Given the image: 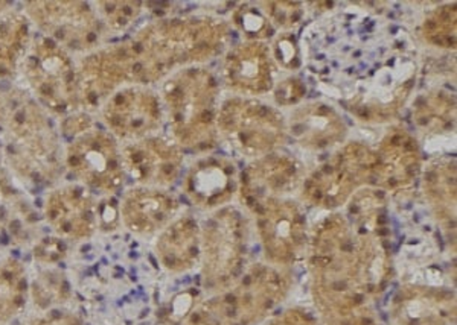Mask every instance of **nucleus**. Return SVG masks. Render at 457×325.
<instances>
[{"instance_id":"19","label":"nucleus","mask_w":457,"mask_h":325,"mask_svg":"<svg viewBox=\"0 0 457 325\" xmlns=\"http://www.w3.org/2000/svg\"><path fill=\"white\" fill-rule=\"evenodd\" d=\"M287 139L308 154H325L348 142L349 128L340 110L327 101L302 102L286 114Z\"/></svg>"},{"instance_id":"26","label":"nucleus","mask_w":457,"mask_h":325,"mask_svg":"<svg viewBox=\"0 0 457 325\" xmlns=\"http://www.w3.org/2000/svg\"><path fill=\"white\" fill-rule=\"evenodd\" d=\"M411 119L426 139L453 135L456 129V98L448 90L430 88L413 101Z\"/></svg>"},{"instance_id":"3","label":"nucleus","mask_w":457,"mask_h":325,"mask_svg":"<svg viewBox=\"0 0 457 325\" xmlns=\"http://www.w3.org/2000/svg\"><path fill=\"white\" fill-rule=\"evenodd\" d=\"M170 135L182 150L208 154L219 145L217 116L221 102V84L206 66L177 70L159 88Z\"/></svg>"},{"instance_id":"25","label":"nucleus","mask_w":457,"mask_h":325,"mask_svg":"<svg viewBox=\"0 0 457 325\" xmlns=\"http://www.w3.org/2000/svg\"><path fill=\"white\" fill-rule=\"evenodd\" d=\"M153 249L168 274H187L197 269L202 258L200 221L193 215L180 213L157 234Z\"/></svg>"},{"instance_id":"32","label":"nucleus","mask_w":457,"mask_h":325,"mask_svg":"<svg viewBox=\"0 0 457 325\" xmlns=\"http://www.w3.org/2000/svg\"><path fill=\"white\" fill-rule=\"evenodd\" d=\"M94 8L98 14L99 20L107 32L127 31L135 23L145 8L144 2H94Z\"/></svg>"},{"instance_id":"31","label":"nucleus","mask_w":457,"mask_h":325,"mask_svg":"<svg viewBox=\"0 0 457 325\" xmlns=\"http://www.w3.org/2000/svg\"><path fill=\"white\" fill-rule=\"evenodd\" d=\"M29 294L37 307L43 310L54 309L71 300L72 289L68 277L60 269H42L29 283Z\"/></svg>"},{"instance_id":"41","label":"nucleus","mask_w":457,"mask_h":325,"mask_svg":"<svg viewBox=\"0 0 457 325\" xmlns=\"http://www.w3.org/2000/svg\"><path fill=\"white\" fill-rule=\"evenodd\" d=\"M11 6V4H6V2H0V12H2V11H5L6 8H10Z\"/></svg>"},{"instance_id":"7","label":"nucleus","mask_w":457,"mask_h":325,"mask_svg":"<svg viewBox=\"0 0 457 325\" xmlns=\"http://www.w3.org/2000/svg\"><path fill=\"white\" fill-rule=\"evenodd\" d=\"M19 73L27 93L46 113L64 119L79 111L77 61L57 43L42 34L32 37Z\"/></svg>"},{"instance_id":"5","label":"nucleus","mask_w":457,"mask_h":325,"mask_svg":"<svg viewBox=\"0 0 457 325\" xmlns=\"http://www.w3.org/2000/svg\"><path fill=\"white\" fill-rule=\"evenodd\" d=\"M374 169V148L348 140L305 174L296 198L319 212H340L360 189L372 186Z\"/></svg>"},{"instance_id":"24","label":"nucleus","mask_w":457,"mask_h":325,"mask_svg":"<svg viewBox=\"0 0 457 325\" xmlns=\"http://www.w3.org/2000/svg\"><path fill=\"white\" fill-rule=\"evenodd\" d=\"M420 184L431 216L456 251V158L439 154L424 161Z\"/></svg>"},{"instance_id":"23","label":"nucleus","mask_w":457,"mask_h":325,"mask_svg":"<svg viewBox=\"0 0 457 325\" xmlns=\"http://www.w3.org/2000/svg\"><path fill=\"white\" fill-rule=\"evenodd\" d=\"M179 215V199L159 187H133L120 204V223L139 238L157 236Z\"/></svg>"},{"instance_id":"11","label":"nucleus","mask_w":457,"mask_h":325,"mask_svg":"<svg viewBox=\"0 0 457 325\" xmlns=\"http://www.w3.org/2000/svg\"><path fill=\"white\" fill-rule=\"evenodd\" d=\"M31 25L71 55H86L103 46L105 29L94 4L88 2H27L23 5Z\"/></svg>"},{"instance_id":"27","label":"nucleus","mask_w":457,"mask_h":325,"mask_svg":"<svg viewBox=\"0 0 457 325\" xmlns=\"http://www.w3.org/2000/svg\"><path fill=\"white\" fill-rule=\"evenodd\" d=\"M31 21L23 10L6 8L0 12V79L19 75L23 58L31 46Z\"/></svg>"},{"instance_id":"29","label":"nucleus","mask_w":457,"mask_h":325,"mask_svg":"<svg viewBox=\"0 0 457 325\" xmlns=\"http://www.w3.org/2000/svg\"><path fill=\"white\" fill-rule=\"evenodd\" d=\"M29 283L27 268L17 258L0 260V324L16 318L27 307Z\"/></svg>"},{"instance_id":"4","label":"nucleus","mask_w":457,"mask_h":325,"mask_svg":"<svg viewBox=\"0 0 457 325\" xmlns=\"http://www.w3.org/2000/svg\"><path fill=\"white\" fill-rule=\"evenodd\" d=\"M200 230L203 289L209 297L224 294L249 266L252 221L241 207L230 204L208 213L200 221Z\"/></svg>"},{"instance_id":"1","label":"nucleus","mask_w":457,"mask_h":325,"mask_svg":"<svg viewBox=\"0 0 457 325\" xmlns=\"http://www.w3.org/2000/svg\"><path fill=\"white\" fill-rule=\"evenodd\" d=\"M230 37V21L208 12L150 21L125 40L133 61L135 84L153 87L177 70L206 66L223 55Z\"/></svg>"},{"instance_id":"38","label":"nucleus","mask_w":457,"mask_h":325,"mask_svg":"<svg viewBox=\"0 0 457 325\" xmlns=\"http://www.w3.org/2000/svg\"><path fill=\"white\" fill-rule=\"evenodd\" d=\"M261 325H322L314 309L305 305H291L269 316Z\"/></svg>"},{"instance_id":"37","label":"nucleus","mask_w":457,"mask_h":325,"mask_svg":"<svg viewBox=\"0 0 457 325\" xmlns=\"http://www.w3.org/2000/svg\"><path fill=\"white\" fill-rule=\"evenodd\" d=\"M271 53L279 70L295 72L301 66V49L293 32H278L271 38Z\"/></svg>"},{"instance_id":"33","label":"nucleus","mask_w":457,"mask_h":325,"mask_svg":"<svg viewBox=\"0 0 457 325\" xmlns=\"http://www.w3.org/2000/svg\"><path fill=\"white\" fill-rule=\"evenodd\" d=\"M232 23L245 40L269 42L275 37V28L256 4H245L232 12Z\"/></svg>"},{"instance_id":"21","label":"nucleus","mask_w":457,"mask_h":325,"mask_svg":"<svg viewBox=\"0 0 457 325\" xmlns=\"http://www.w3.org/2000/svg\"><path fill=\"white\" fill-rule=\"evenodd\" d=\"M395 325H456L454 290L427 283H405L389 305Z\"/></svg>"},{"instance_id":"18","label":"nucleus","mask_w":457,"mask_h":325,"mask_svg":"<svg viewBox=\"0 0 457 325\" xmlns=\"http://www.w3.org/2000/svg\"><path fill=\"white\" fill-rule=\"evenodd\" d=\"M125 174L137 186L168 189L180 176L185 152L170 134L146 135L120 145Z\"/></svg>"},{"instance_id":"6","label":"nucleus","mask_w":457,"mask_h":325,"mask_svg":"<svg viewBox=\"0 0 457 325\" xmlns=\"http://www.w3.org/2000/svg\"><path fill=\"white\" fill-rule=\"evenodd\" d=\"M220 142L247 160L282 150L286 145V114L262 98L228 94L217 116Z\"/></svg>"},{"instance_id":"14","label":"nucleus","mask_w":457,"mask_h":325,"mask_svg":"<svg viewBox=\"0 0 457 325\" xmlns=\"http://www.w3.org/2000/svg\"><path fill=\"white\" fill-rule=\"evenodd\" d=\"M99 116L110 134L122 143L161 133L165 120L159 92L144 84L116 90L99 109Z\"/></svg>"},{"instance_id":"17","label":"nucleus","mask_w":457,"mask_h":325,"mask_svg":"<svg viewBox=\"0 0 457 325\" xmlns=\"http://www.w3.org/2000/svg\"><path fill=\"white\" fill-rule=\"evenodd\" d=\"M305 174L303 163L287 150H275L250 160L239 172V207L245 212L269 198H296Z\"/></svg>"},{"instance_id":"40","label":"nucleus","mask_w":457,"mask_h":325,"mask_svg":"<svg viewBox=\"0 0 457 325\" xmlns=\"http://www.w3.org/2000/svg\"><path fill=\"white\" fill-rule=\"evenodd\" d=\"M32 325H83V321L69 310L49 309L32 321Z\"/></svg>"},{"instance_id":"16","label":"nucleus","mask_w":457,"mask_h":325,"mask_svg":"<svg viewBox=\"0 0 457 325\" xmlns=\"http://www.w3.org/2000/svg\"><path fill=\"white\" fill-rule=\"evenodd\" d=\"M279 73L270 43L243 40L228 45L221 55L220 84L234 96L264 98L275 87Z\"/></svg>"},{"instance_id":"10","label":"nucleus","mask_w":457,"mask_h":325,"mask_svg":"<svg viewBox=\"0 0 457 325\" xmlns=\"http://www.w3.org/2000/svg\"><path fill=\"white\" fill-rule=\"evenodd\" d=\"M293 272L267 262L249 264L220 300L238 325H258L284 305L293 290Z\"/></svg>"},{"instance_id":"39","label":"nucleus","mask_w":457,"mask_h":325,"mask_svg":"<svg viewBox=\"0 0 457 325\" xmlns=\"http://www.w3.org/2000/svg\"><path fill=\"white\" fill-rule=\"evenodd\" d=\"M68 253L66 243L62 238H46L38 242L34 248V258L37 264L51 266L64 258Z\"/></svg>"},{"instance_id":"8","label":"nucleus","mask_w":457,"mask_h":325,"mask_svg":"<svg viewBox=\"0 0 457 325\" xmlns=\"http://www.w3.org/2000/svg\"><path fill=\"white\" fill-rule=\"evenodd\" d=\"M416 77L418 66L411 58L387 62L353 84L343 105L360 124L387 126L413 96Z\"/></svg>"},{"instance_id":"36","label":"nucleus","mask_w":457,"mask_h":325,"mask_svg":"<svg viewBox=\"0 0 457 325\" xmlns=\"http://www.w3.org/2000/svg\"><path fill=\"white\" fill-rule=\"evenodd\" d=\"M273 105L281 110H291L305 102L307 84L297 75H287L276 81L275 87L270 92Z\"/></svg>"},{"instance_id":"22","label":"nucleus","mask_w":457,"mask_h":325,"mask_svg":"<svg viewBox=\"0 0 457 325\" xmlns=\"http://www.w3.org/2000/svg\"><path fill=\"white\" fill-rule=\"evenodd\" d=\"M45 217L62 240H87L99 228L98 204L92 193L79 184L54 189L45 202Z\"/></svg>"},{"instance_id":"34","label":"nucleus","mask_w":457,"mask_h":325,"mask_svg":"<svg viewBox=\"0 0 457 325\" xmlns=\"http://www.w3.org/2000/svg\"><path fill=\"white\" fill-rule=\"evenodd\" d=\"M256 5L279 32H293L303 20L307 8L299 2H258Z\"/></svg>"},{"instance_id":"15","label":"nucleus","mask_w":457,"mask_h":325,"mask_svg":"<svg viewBox=\"0 0 457 325\" xmlns=\"http://www.w3.org/2000/svg\"><path fill=\"white\" fill-rule=\"evenodd\" d=\"M79 110L99 111L103 103L124 85L135 84V70L127 42L88 52L77 61Z\"/></svg>"},{"instance_id":"13","label":"nucleus","mask_w":457,"mask_h":325,"mask_svg":"<svg viewBox=\"0 0 457 325\" xmlns=\"http://www.w3.org/2000/svg\"><path fill=\"white\" fill-rule=\"evenodd\" d=\"M375 169L372 186L387 197H404L421 180L424 155L420 140L411 131L398 124H390L372 146Z\"/></svg>"},{"instance_id":"28","label":"nucleus","mask_w":457,"mask_h":325,"mask_svg":"<svg viewBox=\"0 0 457 325\" xmlns=\"http://www.w3.org/2000/svg\"><path fill=\"white\" fill-rule=\"evenodd\" d=\"M343 215L353 232L390 234L389 197L377 187L360 189L345 206Z\"/></svg>"},{"instance_id":"30","label":"nucleus","mask_w":457,"mask_h":325,"mask_svg":"<svg viewBox=\"0 0 457 325\" xmlns=\"http://www.w3.org/2000/svg\"><path fill=\"white\" fill-rule=\"evenodd\" d=\"M418 37L426 46L436 51L456 49V2H447L427 11L420 26Z\"/></svg>"},{"instance_id":"9","label":"nucleus","mask_w":457,"mask_h":325,"mask_svg":"<svg viewBox=\"0 0 457 325\" xmlns=\"http://www.w3.org/2000/svg\"><path fill=\"white\" fill-rule=\"evenodd\" d=\"M245 213L255 228L264 262L288 269L305 262L312 223L297 198H269Z\"/></svg>"},{"instance_id":"20","label":"nucleus","mask_w":457,"mask_h":325,"mask_svg":"<svg viewBox=\"0 0 457 325\" xmlns=\"http://www.w3.org/2000/svg\"><path fill=\"white\" fill-rule=\"evenodd\" d=\"M239 171L226 155L203 154L189 166L183 178V191L203 212H215L238 197Z\"/></svg>"},{"instance_id":"12","label":"nucleus","mask_w":457,"mask_h":325,"mask_svg":"<svg viewBox=\"0 0 457 325\" xmlns=\"http://www.w3.org/2000/svg\"><path fill=\"white\" fill-rule=\"evenodd\" d=\"M64 166L73 178L101 193H113L124 186V161L120 143L109 131L95 124L69 140L64 148Z\"/></svg>"},{"instance_id":"35","label":"nucleus","mask_w":457,"mask_h":325,"mask_svg":"<svg viewBox=\"0 0 457 325\" xmlns=\"http://www.w3.org/2000/svg\"><path fill=\"white\" fill-rule=\"evenodd\" d=\"M183 325H238L224 309L219 295L198 301L185 316Z\"/></svg>"},{"instance_id":"2","label":"nucleus","mask_w":457,"mask_h":325,"mask_svg":"<svg viewBox=\"0 0 457 325\" xmlns=\"http://www.w3.org/2000/svg\"><path fill=\"white\" fill-rule=\"evenodd\" d=\"M0 122L12 172L31 186L54 184L62 174L64 152L49 113L29 94L17 92L4 96Z\"/></svg>"}]
</instances>
